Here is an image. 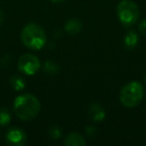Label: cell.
I'll use <instances>...</instances> for the list:
<instances>
[{
	"label": "cell",
	"instance_id": "1",
	"mask_svg": "<svg viewBox=\"0 0 146 146\" xmlns=\"http://www.w3.org/2000/svg\"><path fill=\"white\" fill-rule=\"evenodd\" d=\"M13 106L16 116L24 121H29L37 117L41 109V104L38 98L30 93L17 96Z\"/></svg>",
	"mask_w": 146,
	"mask_h": 146
},
{
	"label": "cell",
	"instance_id": "2",
	"mask_svg": "<svg viewBox=\"0 0 146 146\" xmlns=\"http://www.w3.org/2000/svg\"><path fill=\"white\" fill-rule=\"evenodd\" d=\"M21 41L31 50H40L46 43V34L37 23H28L21 31Z\"/></svg>",
	"mask_w": 146,
	"mask_h": 146
},
{
	"label": "cell",
	"instance_id": "3",
	"mask_svg": "<svg viewBox=\"0 0 146 146\" xmlns=\"http://www.w3.org/2000/svg\"><path fill=\"white\" fill-rule=\"evenodd\" d=\"M144 96V88L138 81H131L123 86L120 90L119 98L123 106L127 108L136 107Z\"/></svg>",
	"mask_w": 146,
	"mask_h": 146
},
{
	"label": "cell",
	"instance_id": "4",
	"mask_svg": "<svg viewBox=\"0 0 146 146\" xmlns=\"http://www.w3.org/2000/svg\"><path fill=\"white\" fill-rule=\"evenodd\" d=\"M139 8L131 0H122L117 6V16L124 26L134 25L139 19Z\"/></svg>",
	"mask_w": 146,
	"mask_h": 146
},
{
	"label": "cell",
	"instance_id": "5",
	"mask_svg": "<svg viewBox=\"0 0 146 146\" xmlns=\"http://www.w3.org/2000/svg\"><path fill=\"white\" fill-rule=\"evenodd\" d=\"M17 66L21 73L26 74V75H34L38 72V70L41 67L40 60L38 57L33 54H23L20 56L17 62Z\"/></svg>",
	"mask_w": 146,
	"mask_h": 146
},
{
	"label": "cell",
	"instance_id": "6",
	"mask_svg": "<svg viewBox=\"0 0 146 146\" xmlns=\"http://www.w3.org/2000/svg\"><path fill=\"white\" fill-rule=\"evenodd\" d=\"M26 134H25V132L21 128H11L6 134V142L9 145L22 146L26 143Z\"/></svg>",
	"mask_w": 146,
	"mask_h": 146
},
{
	"label": "cell",
	"instance_id": "7",
	"mask_svg": "<svg viewBox=\"0 0 146 146\" xmlns=\"http://www.w3.org/2000/svg\"><path fill=\"white\" fill-rule=\"evenodd\" d=\"M64 144L67 146H85L86 140L81 134L71 132L65 137Z\"/></svg>",
	"mask_w": 146,
	"mask_h": 146
},
{
	"label": "cell",
	"instance_id": "8",
	"mask_svg": "<svg viewBox=\"0 0 146 146\" xmlns=\"http://www.w3.org/2000/svg\"><path fill=\"white\" fill-rule=\"evenodd\" d=\"M82 29V23L80 22L78 19L76 18H71L65 24V30L71 35H75L80 32Z\"/></svg>",
	"mask_w": 146,
	"mask_h": 146
},
{
	"label": "cell",
	"instance_id": "9",
	"mask_svg": "<svg viewBox=\"0 0 146 146\" xmlns=\"http://www.w3.org/2000/svg\"><path fill=\"white\" fill-rule=\"evenodd\" d=\"M138 35L135 31H129L124 37V45L127 49H133L137 45Z\"/></svg>",
	"mask_w": 146,
	"mask_h": 146
},
{
	"label": "cell",
	"instance_id": "10",
	"mask_svg": "<svg viewBox=\"0 0 146 146\" xmlns=\"http://www.w3.org/2000/svg\"><path fill=\"white\" fill-rule=\"evenodd\" d=\"M10 85L16 91H21L25 88L26 84H25V80L23 79V77L19 75H13L10 78Z\"/></svg>",
	"mask_w": 146,
	"mask_h": 146
},
{
	"label": "cell",
	"instance_id": "11",
	"mask_svg": "<svg viewBox=\"0 0 146 146\" xmlns=\"http://www.w3.org/2000/svg\"><path fill=\"white\" fill-rule=\"evenodd\" d=\"M90 115L94 121H101L105 117V112L100 105H92L90 108Z\"/></svg>",
	"mask_w": 146,
	"mask_h": 146
},
{
	"label": "cell",
	"instance_id": "12",
	"mask_svg": "<svg viewBox=\"0 0 146 146\" xmlns=\"http://www.w3.org/2000/svg\"><path fill=\"white\" fill-rule=\"evenodd\" d=\"M11 121V114L7 108H1L0 109V125L6 126Z\"/></svg>",
	"mask_w": 146,
	"mask_h": 146
},
{
	"label": "cell",
	"instance_id": "13",
	"mask_svg": "<svg viewBox=\"0 0 146 146\" xmlns=\"http://www.w3.org/2000/svg\"><path fill=\"white\" fill-rule=\"evenodd\" d=\"M44 70L49 75H55L59 70V65L53 61H47L44 64Z\"/></svg>",
	"mask_w": 146,
	"mask_h": 146
},
{
	"label": "cell",
	"instance_id": "14",
	"mask_svg": "<svg viewBox=\"0 0 146 146\" xmlns=\"http://www.w3.org/2000/svg\"><path fill=\"white\" fill-rule=\"evenodd\" d=\"M61 135L60 133V129L57 127H52L50 129V136L53 138V139H57V138H59Z\"/></svg>",
	"mask_w": 146,
	"mask_h": 146
},
{
	"label": "cell",
	"instance_id": "15",
	"mask_svg": "<svg viewBox=\"0 0 146 146\" xmlns=\"http://www.w3.org/2000/svg\"><path fill=\"white\" fill-rule=\"evenodd\" d=\"M138 29H139V32L143 35H146V19L142 20L140 22L139 26H138Z\"/></svg>",
	"mask_w": 146,
	"mask_h": 146
},
{
	"label": "cell",
	"instance_id": "16",
	"mask_svg": "<svg viewBox=\"0 0 146 146\" xmlns=\"http://www.w3.org/2000/svg\"><path fill=\"white\" fill-rule=\"evenodd\" d=\"M3 18H4V15H3V12H2V11L0 10V24H1V23H2Z\"/></svg>",
	"mask_w": 146,
	"mask_h": 146
},
{
	"label": "cell",
	"instance_id": "17",
	"mask_svg": "<svg viewBox=\"0 0 146 146\" xmlns=\"http://www.w3.org/2000/svg\"><path fill=\"white\" fill-rule=\"evenodd\" d=\"M50 1H52V2H54V3H60V2H63L64 0H50Z\"/></svg>",
	"mask_w": 146,
	"mask_h": 146
},
{
	"label": "cell",
	"instance_id": "18",
	"mask_svg": "<svg viewBox=\"0 0 146 146\" xmlns=\"http://www.w3.org/2000/svg\"><path fill=\"white\" fill-rule=\"evenodd\" d=\"M144 82H145V84H146V74H145V76H144Z\"/></svg>",
	"mask_w": 146,
	"mask_h": 146
}]
</instances>
